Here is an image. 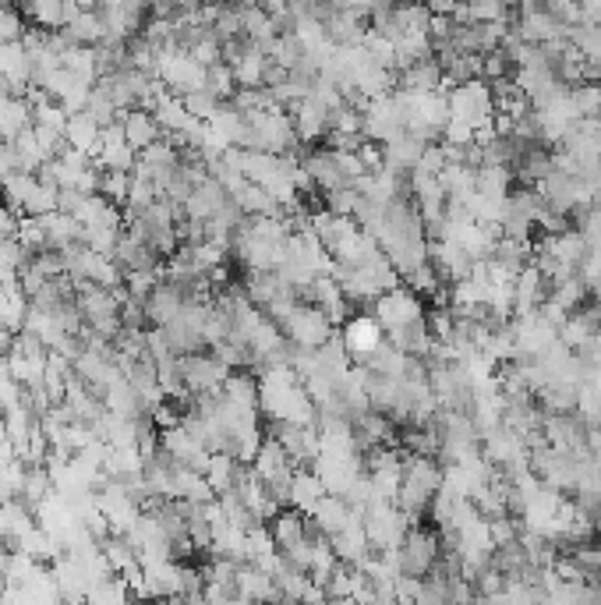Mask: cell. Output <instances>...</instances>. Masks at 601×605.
Listing matches in <instances>:
<instances>
[{
	"instance_id": "cell-1",
	"label": "cell",
	"mask_w": 601,
	"mask_h": 605,
	"mask_svg": "<svg viewBox=\"0 0 601 605\" xmlns=\"http://www.w3.org/2000/svg\"><path fill=\"white\" fill-rule=\"evenodd\" d=\"M442 489V468L435 457H407L404 460V482L396 492V506L418 524V517L425 514L432 499Z\"/></svg>"
},
{
	"instance_id": "cell-2",
	"label": "cell",
	"mask_w": 601,
	"mask_h": 605,
	"mask_svg": "<svg viewBox=\"0 0 601 605\" xmlns=\"http://www.w3.org/2000/svg\"><path fill=\"white\" fill-rule=\"evenodd\" d=\"M446 103H449V121H460L467 128H474V135L485 128H492L495 121V100H492V85L488 82H464V85H453L446 92Z\"/></svg>"
},
{
	"instance_id": "cell-3",
	"label": "cell",
	"mask_w": 601,
	"mask_h": 605,
	"mask_svg": "<svg viewBox=\"0 0 601 605\" xmlns=\"http://www.w3.org/2000/svg\"><path fill=\"white\" fill-rule=\"evenodd\" d=\"M280 333L301 351H319L322 344H329V337L336 333V326L329 322V315L315 305H297L287 319L280 322Z\"/></svg>"
},
{
	"instance_id": "cell-4",
	"label": "cell",
	"mask_w": 601,
	"mask_h": 605,
	"mask_svg": "<svg viewBox=\"0 0 601 605\" xmlns=\"http://www.w3.org/2000/svg\"><path fill=\"white\" fill-rule=\"evenodd\" d=\"M396 560H400V574L404 577H421L425 581L442 560V538L428 528H411L404 545L396 549Z\"/></svg>"
},
{
	"instance_id": "cell-5",
	"label": "cell",
	"mask_w": 601,
	"mask_h": 605,
	"mask_svg": "<svg viewBox=\"0 0 601 605\" xmlns=\"http://www.w3.org/2000/svg\"><path fill=\"white\" fill-rule=\"evenodd\" d=\"M177 372H181L184 390H188L191 397L220 393L230 376V368L223 365V361H216L213 351H198V354H188V358H177Z\"/></svg>"
},
{
	"instance_id": "cell-6",
	"label": "cell",
	"mask_w": 601,
	"mask_h": 605,
	"mask_svg": "<svg viewBox=\"0 0 601 605\" xmlns=\"http://www.w3.org/2000/svg\"><path fill=\"white\" fill-rule=\"evenodd\" d=\"M368 315L379 322L382 333H393V330H400V326H411V322L425 319V305H421V298L414 291L396 287V291L382 294V298L368 308Z\"/></svg>"
},
{
	"instance_id": "cell-7",
	"label": "cell",
	"mask_w": 601,
	"mask_h": 605,
	"mask_svg": "<svg viewBox=\"0 0 601 605\" xmlns=\"http://www.w3.org/2000/svg\"><path fill=\"white\" fill-rule=\"evenodd\" d=\"M340 340H343V347H347L350 361L361 365V361L372 358V354L386 344V333H382V326L372 319V315L358 312V315H350V319L340 326Z\"/></svg>"
},
{
	"instance_id": "cell-8",
	"label": "cell",
	"mask_w": 601,
	"mask_h": 605,
	"mask_svg": "<svg viewBox=\"0 0 601 605\" xmlns=\"http://www.w3.org/2000/svg\"><path fill=\"white\" fill-rule=\"evenodd\" d=\"M234 595L248 605H276L280 602V588H276V577L266 570L252 567V563H241L234 577Z\"/></svg>"
},
{
	"instance_id": "cell-9",
	"label": "cell",
	"mask_w": 601,
	"mask_h": 605,
	"mask_svg": "<svg viewBox=\"0 0 601 605\" xmlns=\"http://www.w3.org/2000/svg\"><path fill=\"white\" fill-rule=\"evenodd\" d=\"M329 545H333L336 560H340L343 567H361V563L372 556V545H368V535H365V521H361L358 510H354V517H350V524L340 531V535L329 538Z\"/></svg>"
},
{
	"instance_id": "cell-10",
	"label": "cell",
	"mask_w": 601,
	"mask_h": 605,
	"mask_svg": "<svg viewBox=\"0 0 601 605\" xmlns=\"http://www.w3.org/2000/svg\"><path fill=\"white\" fill-rule=\"evenodd\" d=\"M432 146V142H425V138L411 135V131H404L400 138H393V142H386L382 146V163H386V170H393V174H414L421 163V156H425V149Z\"/></svg>"
},
{
	"instance_id": "cell-11",
	"label": "cell",
	"mask_w": 601,
	"mask_h": 605,
	"mask_svg": "<svg viewBox=\"0 0 601 605\" xmlns=\"http://www.w3.org/2000/svg\"><path fill=\"white\" fill-rule=\"evenodd\" d=\"M121 128H124V142H128L135 153H145L149 146H156L163 138V128L149 110L135 107V110H124L121 114Z\"/></svg>"
},
{
	"instance_id": "cell-12",
	"label": "cell",
	"mask_w": 601,
	"mask_h": 605,
	"mask_svg": "<svg viewBox=\"0 0 601 605\" xmlns=\"http://www.w3.org/2000/svg\"><path fill=\"white\" fill-rule=\"evenodd\" d=\"M326 485L319 482V478L312 475L308 468H297L294 471V482H290V499H287V510H294V514L301 517H312L315 506L326 499Z\"/></svg>"
},
{
	"instance_id": "cell-13",
	"label": "cell",
	"mask_w": 601,
	"mask_h": 605,
	"mask_svg": "<svg viewBox=\"0 0 601 605\" xmlns=\"http://www.w3.org/2000/svg\"><path fill=\"white\" fill-rule=\"evenodd\" d=\"M350 517H354V510H350L340 496H326L319 506H315V514L308 517V521H312V528L319 531L322 538H333V535H340V531L347 528Z\"/></svg>"
},
{
	"instance_id": "cell-14",
	"label": "cell",
	"mask_w": 601,
	"mask_h": 605,
	"mask_svg": "<svg viewBox=\"0 0 601 605\" xmlns=\"http://www.w3.org/2000/svg\"><path fill=\"white\" fill-rule=\"evenodd\" d=\"M220 397L234 407H248V411H259V376L248 372V368H237L230 372L227 383H223Z\"/></svg>"
},
{
	"instance_id": "cell-15",
	"label": "cell",
	"mask_w": 601,
	"mask_h": 605,
	"mask_svg": "<svg viewBox=\"0 0 601 605\" xmlns=\"http://www.w3.org/2000/svg\"><path fill=\"white\" fill-rule=\"evenodd\" d=\"M64 36L71 39L75 46H99L103 39H107V25H103V18H99L96 4H85V11L75 18L71 25H64Z\"/></svg>"
},
{
	"instance_id": "cell-16",
	"label": "cell",
	"mask_w": 601,
	"mask_h": 605,
	"mask_svg": "<svg viewBox=\"0 0 601 605\" xmlns=\"http://www.w3.org/2000/svg\"><path fill=\"white\" fill-rule=\"evenodd\" d=\"M241 468H244V464H237L230 453H209V464H206V471H202V475H206V482L213 485L216 499L227 496V492H234Z\"/></svg>"
},
{
	"instance_id": "cell-17",
	"label": "cell",
	"mask_w": 601,
	"mask_h": 605,
	"mask_svg": "<svg viewBox=\"0 0 601 605\" xmlns=\"http://www.w3.org/2000/svg\"><path fill=\"white\" fill-rule=\"evenodd\" d=\"M99 124L92 121L85 110H78V114H71L68 117V128H64V142H68L71 149H78V153H85L89 156L92 153V146L99 142Z\"/></svg>"
},
{
	"instance_id": "cell-18",
	"label": "cell",
	"mask_w": 601,
	"mask_h": 605,
	"mask_svg": "<svg viewBox=\"0 0 601 605\" xmlns=\"http://www.w3.org/2000/svg\"><path fill=\"white\" fill-rule=\"evenodd\" d=\"M570 100L580 121H601V82L570 85Z\"/></svg>"
},
{
	"instance_id": "cell-19",
	"label": "cell",
	"mask_w": 601,
	"mask_h": 605,
	"mask_svg": "<svg viewBox=\"0 0 601 605\" xmlns=\"http://www.w3.org/2000/svg\"><path fill=\"white\" fill-rule=\"evenodd\" d=\"M181 103H184V110H188V114L195 117L198 124H209L216 114H220V107H223V103L216 100V96H213L209 89L188 92V96H181Z\"/></svg>"
},
{
	"instance_id": "cell-20",
	"label": "cell",
	"mask_w": 601,
	"mask_h": 605,
	"mask_svg": "<svg viewBox=\"0 0 601 605\" xmlns=\"http://www.w3.org/2000/svg\"><path fill=\"white\" fill-rule=\"evenodd\" d=\"M206 89L213 92V96H216V100H220V103H230V100H234V92H237L234 68H230L227 61L213 64V68L206 71Z\"/></svg>"
},
{
	"instance_id": "cell-21",
	"label": "cell",
	"mask_w": 601,
	"mask_h": 605,
	"mask_svg": "<svg viewBox=\"0 0 601 605\" xmlns=\"http://www.w3.org/2000/svg\"><path fill=\"white\" fill-rule=\"evenodd\" d=\"M188 54L195 57L202 68H213V64L223 61V43L216 39L213 29H206V32H198V36H195V43L188 46Z\"/></svg>"
},
{
	"instance_id": "cell-22",
	"label": "cell",
	"mask_w": 601,
	"mask_h": 605,
	"mask_svg": "<svg viewBox=\"0 0 601 605\" xmlns=\"http://www.w3.org/2000/svg\"><path fill=\"white\" fill-rule=\"evenodd\" d=\"M25 32H29V22L22 18V11L0 4V43H22Z\"/></svg>"
},
{
	"instance_id": "cell-23",
	"label": "cell",
	"mask_w": 601,
	"mask_h": 605,
	"mask_svg": "<svg viewBox=\"0 0 601 605\" xmlns=\"http://www.w3.org/2000/svg\"><path fill=\"white\" fill-rule=\"evenodd\" d=\"M18 220H22V216H15V213H11L8 206H4V202H0V241L15 238V230H18Z\"/></svg>"
},
{
	"instance_id": "cell-24",
	"label": "cell",
	"mask_w": 601,
	"mask_h": 605,
	"mask_svg": "<svg viewBox=\"0 0 601 605\" xmlns=\"http://www.w3.org/2000/svg\"><path fill=\"white\" fill-rule=\"evenodd\" d=\"M135 605H160V602H135Z\"/></svg>"
}]
</instances>
